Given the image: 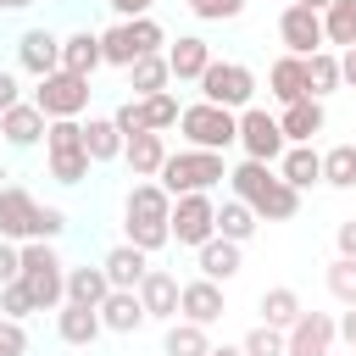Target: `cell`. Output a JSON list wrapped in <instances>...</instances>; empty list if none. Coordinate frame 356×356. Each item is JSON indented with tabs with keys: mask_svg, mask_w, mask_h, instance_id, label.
<instances>
[{
	"mask_svg": "<svg viewBox=\"0 0 356 356\" xmlns=\"http://www.w3.org/2000/svg\"><path fill=\"white\" fill-rule=\"evenodd\" d=\"M222 178H228V161H222L217 150H189V145H184V150L167 156V167H161L156 184L178 200V195H211Z\"/></svg>",
	"mask_w": 356,
	"mask_h": 356,
	"instance_id": "1",
	"label": "cell"
},
{
	"mask_svg": "<svg viewBox=\"0 0 356 356\" xmlns=\"http://www.w3.org/2000/svg\"><path fill=\"white\" fill-rule=\"evenodd\" d=\"M22 284H28L39 312H61L67 306V261L56 256L50 239H28L22 245Z\"/></svg>",
	"mask_w": 356,
	"mask_h": 356,
	"instance_id": "2",
	"label": "cell"
},
{
	"mask_svg": "<svg viewBox=\"0 0 356 356\" xmlns=\"http://www.w3.org/2000/svg\"><path fill=\"white\" fill-rule=\"evenodd\" d=\"M178 134H184L189 150H217V156H222L228 145H239V111L211 106V100H195V106H184Z\"/></svg>",
	"mask_w": 356,
	"mask_h": 356,
	"instance_id": "3",
	"label": "cell"
},
{
	"mask_svg": "<svg viewBox=\"0 0 356 356\" xmlns=\"http://www.w3.org/2000/svg\"><path fill=\"white\" fill-rule=\"evenodd\" d=\"M161 44H167V33H161V22L156 17H134V22H111L106 33H100V56H106V67H134L139 56H161Z\"/></svg>",
	"mask_w": 356,
	"mask_h": 356,
	"instance_id": "4",
	"label": "cell"
},
{
	"mask_svg": "<svg viewBox=\"0 0 356 356\" xmlns=\"http://www.w3.org/2000/svg\"><path fill=\"white\" fill-rule=\"evenodd\" d=\"M89 95H95V89H89V78H78V72H67V67H61V72L39 78L28 100H33L50 122H61V117H72V122H78V117L89 111Z\"/></svg>",
	"mask_w": 356,
	"mask_h": 356,
	"instance_id": "5",
	"label": "cell"
},
{
	"mask_svg": "<svg viewBox=\"0 0 356 356\" xmlns=\"http://www.w3.org/2000/svg\"><path fill=\"white\" fill-rule=\"evenodd\" d=\"M200 100L228 106V111H245V106H256V72L245 61H211L206 78H200Z\"/></svg>",
	"mask_w": 356,
	"mask_h": 356,
	"instance_id": "6",
	"label": "cell"
},
{
	"mask_svg": "<svg viewBox=\"0 0 356 356\" xmlns=\"http://www.w3.org/2000/svg\"><path fill=\"white\" fill-rule=\"evenodd\" d=\"M239 150H245L250 161L278 167V156L289 150V139H284V128H278V111H267V106H245V111H239Z\"/></svg>",
	"mask_w": 356,
	"mask_h": 356,
	"instance_id": "7",
	"label": "cell"
},
{
	"mask_svg": "<svg viewBox=\"0 0 356 356\" xmlns=\"http://www.w3.org/2000/svg\"><path fill=\"white\" fill-rule=\"evenodd\" d=\"M167 228H172V245L200 250L206 239H217V200H211V195H178Z\"/></svg>",
	"mask_w": 356,
	"mask_h": 356,
	"instance_id": "8",
	"label": "cell"
},
{
	"mask_svg": "<svg viewBox=\"0 0 356 356\" xmlns=\"http://www.w3.org/2000/svg\"><path fill=\"white\" fill-rule=\"evenodd\" d=\"M278 39L289 44V56H317V50H328V39H323V11L284 6V11H278Z\"/></svg>",
	"mask_w": 356,
	"mask_h": 356,
	"instance_id": "9",
	"label": "cell"
},
{
	"mask_svg": "<svg viewBox=\"0 0 356 356\" xmlns=\"http://www.w3.org/2000/svg\"><path fill=\"white\" fill-rule=\"evenodd\" d=\"M17 67L39 83V78H50V72H61V33H50V28H28L22 39H17Z\"/></svg>",
	"mask_w": 356,
	"mask_h": 356,
	"instance_id": "10",
	"label": "cell"
},
{
	"mask_svg": "<svg viewBox=\"0 0 356 356\" xmlns=\"http://www.w3.org/2000/svg\"><path fill=\"white\" fill-rule=\"evenodd\" d=\"M33 217H39V200L22 184H0V239L28 245L33 239Z\"/></svg>",
	"mask_w": 356,
	"mask_h": 356,
	"instance_id": "11",
	"label": "cell"
},
{
	"mask_svg": "<svg viewBox=\"0 0 356 356\" xmlns=\"http://www.w3.org/2000/svg\"><path fill=\"white\" fill-rule=\"evenodd\" d=\"M339 339V317L328 312H300V323L289 328V356H328Z\"/></svg>",
	"mask_w": 356,
	"mask_h": 356,
	"instance_id": "12",
	"label": "cell"
},
{
	"mask_svg": "<svg viewBox=\"0 0 356 356\" xmlns=\"http://www.w3.org/2000/svg\"><path fill=\"white\" fill-rule=\"evenodd\" d=\"M211 61H217V56H211V44H206L200 33H178V39L167 44V67H172V83H200Z\"/></svg>",
	"mask_w": 356,
	"mask_h": 356,
	"instance_id": "13",
	"label": "cell"
},
{
	"mask_svg": "<svg viewBox=\"0 0 356 356\" xmlns=\"http://www.w3.org/2000/svg\"><path fill=\"white\" fill-rule=\"evenodd\" d=\"M273 184H278V167H267V161H239V167H228V195L234 200H245L250 211H261V200L273 195Z\"/></svg>",
	"mask_w": 356,
	"mask_h": 356,
	"instance_id": "14",
	"label": "cell"
},
{
	"mask_svg": "<svg viewBox=\"0 0 356 356\" xmlns=\"http://www.w3.org/2000/svg\"><path fill=\"white\" fill-rule=\"evenodd\" d=\"M178 295H184V284L167 267H150L145 284H139V300H145V317L150 323H178Z\"/></svg>",
	"mask_w": 356,
	"mask_h": 356,
	"instance_id": "15",
	"label": "cell"
},
{
	"mask_svg": "<svg viewBox=\"0 0 356 356\" xmlns=\"http://www.w3.org/2000/svg\"><path fill=\"white\" fill-rule=\"evenodd\" d=\"M222 312H228V300H222V284H211V278H189V284H184V295H178V317H184V323H200V328H211Z\"/></svg>",
	"mask_w": 356,
	"mask_h": 356,
	"instance_id": "16",
	"label": "cell"
},
{
	"mask_svg": "<svg viewBox=\"0 0 356 356\" xmlns=\"http://www.w3.org/2000/svg\"><path fill=\"white\" fill-rule=\"evenodd\" d=\"M50 134V117L33 106V100H17L6 117H0V139L11 145V150H28V145H39Z\"/></svg>",
	"mask_w": 356,
	"mask_h": 356,
	"instance_id": "17",
	"label": "cell"
},
{
	"mask_svg": "<svg viewBox=\"0 0 356 356\" xmlns=\"http://www.w3.org/2000/svg\"><path fill=\"white\" fill-rule=\"evenodd\" d=\"M267 89H273L278 111L295 106V100H306V95H312V83H306V56H289V50H284V56L267 67Z\"/></svg>",
	"mask_w": 356,
	"mask_h": 356,
	"instance_id": "18",
	"label": "cell"
},
{
	"mask_svg": "<svg viewBox=\"0 0 356 356\" xmlns=\"http://www.w3.org/2000/svg\"><path fill=\"white\" fill-rule=\"evenodd\" d=\"M167 217H172V195L156 178H139L122 200V222H167Z\"/></svg>",
	"mask_w": 356,
	"mask_h": 356,
	"instance_id": "19",
	"label": "cell"
},
{
	"mask_svg": "<svg viewBox=\"0 0 356 356\" xmlns=\"http://www.w3.org/2000/svg\"><path fill=\"white\" fill-rule=\"evenodd\" d=\"M100 267H106V278H111V289H139L145 284V273H150V256L139 250V245H111L106 256H100Z\"/></svg>",
	"mask_w": 356,
	"mask_h": 356,
	"instance_id": "20",
	"label": "cell"
},
{
	"mask_svg": "<svg viewBox=\"0 0 356 356\" xmlns=\"http://www.w3.org/2000/svg\"><path fill=\"white\" fill-rule=\"evenodd\" d=\"M100 323H106V334H139V328L150 323L139 289H111V295L100 300Z\"/></svg>",
	"mask_w": 356,
	"mask_h": 356,
	"instance_id": "21",
	"label": "cell"
},
{
	"mask_svg": "<svg viewBox=\"0 0 356 356\" xmlns=\"http://www.w3.org/2000/svg\"><path fill=\"white\" fill-rule=\"evenodd\" d=\"M323 122H328V111H323L317 95H306V100H295V106L278 111V128H284L289 145H312V134H323Z\"/></svg>",
	"mask_w": 356,
	"mask_h": 356,
	"instance_id": "22",
	"label": "cell"
},
{
	"mask_svg": "<svg viewBox=\"0 0 356 356\" xmlns=\"http://www.w3.org/2000/svg\"><path fill=\"white\" fill-rule=\"evenodd\" d=\"M195 267H200V278H211V284H228V278H239V267H245V256H239V245L234 239H206L200 250H195Z\"/></svg>",
	"mask_w": 356,
	"mask_h": 356,
	"instance_id": "23",
	"label": "cell"
},
{
	"mask_svg": "<svg viewBox=\"0 0 356 356\" xmlns=\"http://www.w3.org/2000/svg\"><path fill=\"white\" fill-rule=\"evenodd\" d=\"M100 334H106V323H100L95 306H72V300H67V306L56 312V339H61V345H78V350H83V345H95Z\"/></svg>",
	"mask_w": 356,
	"mask_h": 356,
	"instance_id": "24",
	"label": "cell"
},
{
	"mask_svg": "<svg viewBox=\"0 0 356 356\" xmlns=\"http://www.w3.org/2000/svg\"><path fill=\"white\" fill-rule=\"evenodd\" d=\"M61 67L78 72V78H95V72L106 67V56H100V33H95V28L67 33V39H61Z\"/></svg>",
	"mask_w": 356,
	"mask_h": 356,
	"instance_id": "25",
	"label": "cell"
},
{
	"mask_svg": "<svg viewBox=\"0 0 356 356\" xmlns=\"http://www.w3.org/2000/svg\"><path fill=\"white\" fill-rule=\"evenodd\" d=\"M167 139L161 134H134L128 139V150H122V161H128V172L134 178H161V167H167Z\"/></svg>",
	"mask_w": 356,
	"mask_h": 356,
	"instance_id": "26",
	"label": "cell"
},
{
	"mask_svg": "<svg viewBox=\"0 0 356 356\" xmlns=\"http://www.w3.org/2000/svg\"><path fill=\"white\" fill-rule=\"evenodd\" d=\"M278 178H284L289 189H312V184H323V150H312V145H289V150L278 156Z\"/></svg>",
	"mask_w": 356,
	"mask_h": 356,
	"instance_id": "27",
	"label": "cell"
},
{
	"mask_svg": "<svg viewBox=\"0 0 356 356\" xmlns=\"http://www.w3.org/2000/svg\"><path fill=\"white\" fill-rule=\"evenodd\" d=\"M128 89H134V100H150V95L172 89V67H167V50H161V56H139V61L128 67Z\"/></svg>",
	"mask_w": 356,
	"mask_h": 356,
	"instance_id": "28",
	"label": "cell"
},
{
	"mask_svg": "<svg viewBox=\"0 0 356 356\" xmlns=\"http://www.w3.org/2000/svg\"><path fill=\"white\" fill-rule=\"evenodd\" d=\"M83 150H89V161L100 167V161H117V156L128 150V139H122V128H117L111 117H89V122H83Z\"/></svg>",
	"mask_w": 356,
	"mask_h": 356,
	"instance_id": "29",
	"label": "cell"
},
{
	"mask_svg": "<svg viewBox=\"0 0 356 356\" xmlns=\"http://www.w3.org/2000/svg\"><path fill=\"white\" fill-rule=\"evenodd\" d=\"M111 295V278H106V267H67V300L72 306H95L100 312V300Z\"/></svg>",
	"mask_w": 356,
	"mask_h": 356,
	"instance_id": "30",
	"label": "cell"
},
{
	"mask_svg": "<svg viewBox=\"0 0 356 356\" xmlns=\"http://www.w3.org/2000/svg\"><path fill=\"white\" fill-rule=\"evenodd\" d=\"M300 312H306V306H300V295H295L289 284L261 289V323H267V328H284V334H289V328L300 323Z\"/></svg>",
	"mask_w": 356,
	"mask_h": 356,
	"instance_id": "31",
	"label": "cell"
},
{
	"mask_svg": "<svg viewBox=\"0 0 356 356\" xmlns=\"http://www.w3.org/2000/svg\"><path fill=\"white\" fill-rule=\"evenodd\" d=\"M161 356H211V339H206V328L200 323H167V334H161Z\"/></svg>",
	"mask_w": 356,
	"mask_h": 356,
	"instance_id": "32",
	"label": "cell"
},
{
	"mask_svg": "<svg viewBox=\"0 0 356 356\" xmlns=\"http://www.w3.org/2000/svg\"><path fill=\"white\" fill-rule=\"evenodd\" d=\"M256 228H261V217H256V211H250L245 200H234V195H228V200L217 206V234H222V239H234V245H245V239H250Z\"/></svg>",
	"mask_w": 356,
	"mask_h": 356,
	"instance_id": "33",
	"label": "cell"
},
{
	"mask_svg": "<svg viewBox=\"0 0 356 356\" xmlns=\"http://www.w3.org/2000/svg\"><path fill=\"white\" fill-rule=\"evenodd\" d=\"M323 39H328L334 50H350V44H356V0H334V6L323 11Z\"/></svg>",
	"mask_w": 356,
	"mask_h": 356,
	"instance_id": "34",
	"label": "cell"
},
{
	"mask_svg": "<svg viewBox=\"0 0 356 356\" xmlns=\"http://www.w3.org/2000/svg\"><path fill=\"white\" fill-rule=\"evenodd\" d=\"M306 83H312V95L323 100V95H334L345 78H339V56L334 50H317V56H306Z\"/></svg>",
	"mask_w": 356,
	"mask_h": 356,
	"instance_id": "35",
	"label": "cell"
},
{
	"mask_svg": "<svg viewBox=\"0 0 356 356\" xmlns=\"http://www.w3.org/2000/svg\"><path fill=\"white\" fill-rule=\"evenodd\" d=\"M44 167L56 184H83L95 161H89V150H44Z\"/></svg>",
	"mask_w": 356,
	"mask_h": 356,
	"instance_id": "36",
	"label": "cell"
},
{
	"mask_svg": "<svg viewBox=\"0 0 356 356\" xmlns=\"http://www.w3.org/2000/svg\"><path fill=\"white\" fill-rule=\"evenodd\" d=\"M323 184H334V189H356V145H334V150H323Z\"/></svg>",
	"mask_w": 356,
	"mask_h": 356,
	"instance_id": "37",
	"label": "cell"
},
{
	"mask_svg": "<svg viewBox=\"0 0 356 356\" xmlns=\"http://www.w3.org/2000/svg\"><path fill=\"white\" fill-rule=\"evenodd\" d=\"M139 106H145V128H150V134H167V128H178V117H184V106H178L172 89H161V95H150V100H139Z\"/></svg>",
	"mask_w": 356,
	"mask_h": 356,
	"instance_id": "38",
	"label": "cell"
},
{
	"mask_svg": "<svg viewBox=\"0 0 356 356\" xmlns=\"http://www.w3.org/2000/svg\"><path fill=\"white\" fill-rule=\"evenodd\" d=\"M323 284H328V295H334L339 306H356V261H350V256H334L328 273H323Z\"/></svg>",
	"mask_w": 356,
	"mask_h": 356,
	"instance_id": "39",
	"label": "cell"
},
{
	"mask_svg": "<svg viewBox=\"0 0 356 356\" xmlns=\"http://www.w3.org/2000/svg\"><path fill=\"white\" fill-rule=\"evenodd\" d=\"M239 345H245V356H289V334L284 328H267V323H256Z\"/></svg>",
	"mask_w": 356,
	"mask_h": 356,
	"instance_id": "40",
	"label": "cell"
},
{
	"mask_svg": "<svg viewBox=\"0 0 356 356\" xmlns=\"http://www.w3.org/2000/svg\"><path fill=\"white\" fill-rule=\"evenodd\" d=\"M33 312H39V306H33V295H28V284H22V278L0 284V317L22 323V317H33Z\"/></svg>",
	"mask_w": 356,
	"mask_h": 356,
	"instance_id": "41",
	"label": "cell"
},
{
	"mask_svg": "<svg viewBox=\"0 0 356 356\" xmlns=\"http://www.w3.org/2000/svg\"><path fill=\"white\" fill-rule=\"evenodd\" d=\"M44 150H83V122H72V117L50 122V134H44Z\"/></svg>",
	"mask_w": 356,
	"mask_h": 356,
	"instance_id": "42",
	"label": "cell"
},
{
	"mask_svg": "<svg viewBox=\"0 0 356 356\" xmlns=\"http://www.w3.org/2000/svg\"><path fill=\"white\" fill-rule=\"evenodd\" d=\"M200 22H234L239 11H245V0H184Z\"/></svg>",
	"mask_w": 356,
	"mask_h": 356,
	"instance_id": "43",
	"label": "cell"
},
{
	"mask_svg": "<svg viewBox=\"0 0 356 356\" xmlns=\"http://www.w3.org/2000/svg\"><path fill=\"white\" fill-rule=\"evenodd\" d=\"M61 234H67V211H61V206H44V200H39V217H33V239H50V245H56Z\"/></svg>",
	"mask_w": 356,
	"mask_h": 356,
	"instance_id": "44",
	"label": "cell"
},
{
	"mask_svg": "<svg viewBox=\"0 0 356 356\" xmlns=\"http://www.w3.org/2000/svg\"><path fill=\"white\" fill-rule=\"evenodd\" d=\"M111 122L122 128V139H134V134H150V128H145V106H139L134 95H128V100H122V106L111 111Z\"/></svg>",
	"mask_w": 356,
	"mask_h": 356,
	"instance_id": "45",
	"label": "cell"
},
{
	"mask_svg": "<svg viewBox=\"0 0 356 356\" xmlns=\"http://www.w3.org/2000/svg\"><path fill=\"white\" fill-rule=\"evenodd\" d=\"M0 356H28V328L0 317Z\"/></svg>",
	"mask_w": 356,
	"mask_h": 356,
	"instance_id": "46",
	"label": "cell"
},
{
	"mask_svg": "<svg viewBox=\"0 0 356 356\" xmlns=\"http://www.w3.org/2000/svg\"><path fill=\"white\" fill-rule=\"evenodd\" d=\"M11 278H22V245L0 239V284H11Z\"/></svg>",
	"mask_w": 356,
	"mask_h": 356,
	"instance_id": "47",
	"label": "cell"
},
{
	"mask_svg": "<svg viewBox=\"0 0 356 356\" xmlns=\"http://www.w3.org/2000/svg\"><path fill=\"white\" fill-rule=\"evenodd\" d=\"M17 100H22V83H17V72H6V67H0V117H6Z\"/></svg>",
	"mask_w": 356,
	"mask_h": 356,
	"instance_id": "48",
	"label": "cell"
},
{
	"mask_svg": "<svg viewBox=\"0 0 356 356\" xmlns=\"http://www.w3.org/2000/svg\"><path fill=\"white\" fill-rule=\"evenodd\" d=\"M111 11H117V22H134V17H150V6L156 0H106Z\"/></svg>",
	"mask_w": 356,
	"mask_h": 356,
	"instance_id": "49",
	"label": "cell"
},
{
	"mask_svg": "<svg viewBox=\"0 0 356 356\" xmlns=\"http://www.w3.org/2000/svg\"><path fill=\"white\" fill-rule=\"evenodd\" d=\"M334 245H339V256H350V261H356V217H345V222L334 228Z\"/></svg>",
	"mask_w": 356,
	"mask_h": 356,
	"instance_id": "50",
	"label": "cell"
},
{
	"mask_svg": "<svg viewBox=\"0 0 356 356\" xmlns=\"http://www.w3.org/2000/svg\"><path fill=\"white\" fill-rule=\"evenodd\" d=\"M339 78L356 89V44H350V50H339Z\"/></svg>",
	"mask_w": 356,
	"mask_h": 356,
	"instance_id": "51",
	"label": "cell"
},
{
	"mask_svg": "<svg viewBox=\"0 0 356 356\" xmlns=\"http://www.w3.org/2000/svg\"><path fill=\"white\" fill-rule=\"evenodd\" d=\"M339 339L356 345V306H345V317H339Z\"/></svg>",
	"mask_w": 356,
	"mask_h": 356,
	"instance_id": "52",
	"label": "cell"
},
{
	"mask_svg": "<svg viewBox=\"0 0 356 356\" xmlns=\"http://www.w3.org/2000/svg\"><path fill=\"white\" fill-rule=\"evenodd\" d=\"M289 6H306V11H328L334 0H289Z\"/></svg>",
	"mask_w": 356,
	"mask_h": 356,
	"instance_id": "53",
	"label": "cell"
},
{
	"mask_svg": "<svg viewBox=\"0 0 356 356\" xmlns=\"http://www.w3.org/2000/svg\"><path fill=\"white\" fill-rule=\"evenodd\" d=\"M211 356H245V345H211Z\"/></svg>",
	"mask_w": 356,
	"mask_h": 356,
	"instance_id": "54",
	"label": "cell"
},
{
	"mask_svg": "<svg viewBox=\"0 0 356 356\" xmlns=\"http://www.w3.org/2000/svg\"><path fill=\"white\" fill-rule=\"evenodd\" d=\"M33 0H0V11H28Z\"/></svg>",
	"mask_w": 356,
	"mask_h": 356,
	"instance_id": "55",
	"label": "cell"
}]
</instances>
